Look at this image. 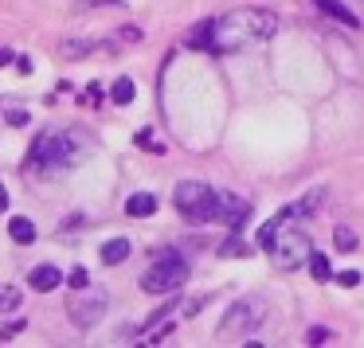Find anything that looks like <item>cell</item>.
Returning a JSON list of instances; mask_svg holds the SVG:
<instances>
[{
	"label": "cell",
	"mask_w": 364,
	"mask_h": 348,
	"mask_svg": "<svg viewBox=\"0 0 364 348\" xmlns=\"http://www.w3.org/2000/svg\"><path fill=\"white\" fill-rule=\"evenodd\" d=\"M278 32V16L270 9H231L215 20V36H212V51H243L255 43L270 40Z\"/></svg>",
	"instance_id": "cell-1"
},
{
	"label": "cell",
	"mask_w": 364,
	"mask_h": 348,
	"mask_svg": "<svg viewBox=\"0 0 364 348\" xmlns=\"http://www.w3.org/2000/svg\"><path fill=\"white\" fill-rule=\"evenodd\" d=\"M247 215H251V204L239 196H231V192L223 188H212V196L204 200V204L196 207V212L188 215V219L196 223H228V227H243Z\"/></svg>",
	"instance_id": "cell-2"
},
{
	"label": "cell",
	"mask_w": 364,
	"mask_h": 348,
	"mask_svg": "<svg viewBox=\"0 0 364 348\" xmlns=\"http://www.w3.org/2000/svg\"><path fill=\"white\" fill-rule=\"evenodd\" d=\"M188 282V262L176 259V254H161L149 270L141 274V290L153 298H165V293H181V286Z\"/></svg>",
	"instance_id": "cell-3"
},
{
	"label": "cell",
	"mask_w": 364,
	"mask_h": 348,
	"mask_svg": "<svg viewBox=\"0 0 364 348\" xmlns=\"http://www.w3.org/2000/svg\"><path fill=\"white\" fill-rule=\"evenodd\" d=\"M262 321H267V301H262V298H239V301H231V305H228V313H223L215 337H220V340L247 337V332H255Z\"/></svg>",
	"instance_id": "cell-4"
},
{
	"label": "cell",
	"mask_w": 364,
	"mask_h": 348,
	"mask_svg": "<svg viewBox=\"0 0 364 348\" xmlns=\"http://www.w3.org/2000/svg\"><path fill=\"white\" fill-rule=\"evenodd\" d=\"M270 262H274V270H298L301 262H309V254H314V243H309L306 231H294L290 223H282V231H278V239L267 246Z\"/></svg>",
	"instance_id": "cell-5"
},
{
	"label": "cell",
	"mask_w": 364,
	"mask_h": 348,
	"mask_svg": "<svg viewBox=\"0 0 364 348\" xmlns=\"http://www.w3.org/2000/svg\"><path fill=\"white\" fill-rule=\"evenodd\" d=\"M87 153V141H82L75 129H63V134H51L48 137V153H43V165L48 168H71L82 161Z\"/></svg>",
	"instance_id": "cell-6"
},
{
	"label": "cell",
	"mask_w": 364,
	"mask_h": 348,
	"mask_svg": "<svg viewBox=\"0 0 364 348\" xmlns=\"http://www.w3.org/2000/svg\"><path fill=\"white\" fill-rule=\"evenodd\" d=\"M87 290H90V286H87ZM87 290H79L82 298H75L71 305H67L75 329H95V325L106 317V298H102V293H87Z\"/></svg>",
	"instance_id": "cell-7"
},
{
	"label": "cell",
	"mask_w": 364,
	"mask_h": 348,
	"mask_svg": "<svg viewBox=\"0 0 364 348\" xmlns=\"http://www.w3.org/2000/svg\"><path fill=\"white\" fill-rule=\"evenodd\" d=\"M208 196H212V184H204V180H181L173 188V204H176V212H184V215H192Z\"/></svg>",
	"instance_id": "cell-8"
},
{
	"label": "cell",
	"mask_w": 364,
	"mask_h": 348,
	"mask_svg": "<svg viewBox=\"0 0 364 348\" xmlns=\"http://www.w3.org/2000/svg\"><path fill=\"white\" fill-rule=\"evenodd\" d=\"M314 4L325 12V16H333L337 24H345V28H360V24H364V16H360V12L348 9L345 0H314Z\"/></svg>",
	"instance_id": "cell-9"
},
{
	"label": "cell",
	"mask_w": 364,
	"mask_h": 348,
	"mask_svg": "<svg viewBox=\"0 0 364 348\" xmlns=\"http://www.w3.org/2000/svg\"><path fill=\"white\" fill-rule=\"evenodd\" d=\"M28 282H32V290L36 293H51L55 286H63V274H59L51 262H43V266H36L32 274H28Z\"/></svg>",
	"instance_id": "cell-10"
},
{
	"label": "cell",
	"mask_w": 364,
	"mask_h": 348,
	"mask_svg": "<svg viewBox=\"0 0 364 348\" xmlns=\"http://www.w3.org/2000/svg\"><path fill=\"white\" fill-rule=\"evenodd\" d=\"M126 212L134 215V219H145V215L157 212V196H153V192H137V196L126 200Z\"/></svg>",
	"instance_id": "cell-11"
},
{
	"label": "cell",
	"mask_w": 364,
	"mask_h": 348,
	"mask_svg": "<svg viewBox=\"0 0 364 348\" xmlns=\"http://www.w3.org/2000/svg\"><path fill=\"white\" fill-rule=\"evenodd\" d=\"M321 200H325V188H314L306 200H298V204L286 207V219H294V215H301V219H306V215H314L317 207H321Z\"/></svg>",
	"instance_id": "cell-12"
},
{
	"label": "cell",
	"mask_w": 364,
	"mask_h": 348,
	"mask_svg": "<svg viewBox=\"0 0 364 348\" xmlns=\"http://www.w3.org/2000/svg\"><path fill=\"white\" fill-rule=\"evenodd\" d=\"M9 235H12V243L28 246V243H36V223L24 219V215H16V219H9Z\"/></svg>",
	"instance_id": "cell-13"
},
{
	"label": "cell",
	"mask_w": 364,
	"mask_h": 348,
	"mask_svg": "<svg viewBox=\"0 0 364 348\" xmlns=\"http://www.w3.org/2000/svg\"><path fill=\"white\" fill-rule=\"evenodd\" d=\"M98 48H110V43H98V40H63L59 43V51H63L67 59H82V55H90V51H98Z\"/></svg>",
	"instance_id": "cell-14"
},
{
	"label": "cell",
	"mask_w": 364,
	"mask_h": 348,
	"mask_svg": "<svg viewBox=\"0 0 364 348\" xmlns=\"http://www.w3.org/2000/svg\"><path fill=\"white\" fill-rule=\"evenodd\" d=\"M129 251H134L129 239H110V243L102 246V262H106V266H118V262L129 259Z\"/></svg>",
	"instance_id": "cell-15"
},
{
	"label": "cell",
	"mask_w": 364,
	"mask_h": 348,
	"mask_svg": "<svg viewBox=\"0 0 364 348\" xmlns=\"http://www.w3.org/2000/svg\"><path fill=\"white\" fill-rule=\"evenodd\" d=\"M212 36H215V20H204V24H196L188 32V48H212Z\"/></svg>",
	"instance_id": "cell-16"
},
{
	"label": "cell",
	"mask_w": 364,
	"mask_h": 348,
	"mask_svg": "<svg viewBox=\"0 0 364 348\" xmlns=\"http://www.w3.org/2000/svg\"><path fill=\"white\" fill-rule=\"evenodd\" d=\"M309 274H314L317 282H333V266H329V259H325L321 251L309 254Z\"/></svg>",
	"instance_id": "cell-17"
},
{
	"label": "cell",
	"mask_w": 364,
	"mask_h": 348,
	"mask_svg": "<svg viewBox=\"0 0 364 348\" xmlns=\"http://www.w3.org/2000/svg\"><path fill=\"white\" fill-rule=\"evenodd\" d=\"M20 301H24V298H20L16 286H0V313H16Z\"/></svg>",
	"instance_id": "cell-18"
},
{
	"label": "cell",
	"mask_w": 364,
	"mask_h": 348,
	"mask_svg": "<svg viewBox=\"0 0 364 348\" xmlns=\"http://www.w3.org/2000/svg\"><path fill=\"white\" fill-rule=\"evenodd\" d=\"M110 98L118 106H129V102H134V79H118V82H114V90H110Z\"/></svg>",
	"instance_id": "cell-19"
},
{
	"label": "cell",
	"mask_w": 364,
	"mask_h": 348,
	"mask_svg": "<svg viewBox=\"0 0 364 348\" xmlns=\"http://www.w3.org/2000/svg\"><path fill=\"white\" fill-rule=\"evenodd\" d=\"M333 243H337V251H345V254L356 251V235L348 227H333Z\"/></svg>",
	"instance_id": "cell-20"
},
{
	"label": "cell",
	"mask_w": 364,
	"mask_h": 348,
	"mask_svg": "<svg viewBox=\"0 0 364 348\" xmlns=\"http://www.w3.org/2000/svg\"><path fill=\"white\" fill-rule=\"evenodd\" d=\"M141 40V28L137 24H126V28H118V36L110 40V48H122V43H137Z\"/></svg>",
	"instance_id": "cell-21"
},
{
	"label": "cell",
	"mask_w": 364,
	"mask_h": 348,
	"mask_svg": "<svg viewBox=\"0 0 364 348\" xmlns=\"http://www.w3.org/2000/svg\"><path fill=\"white\" fill-rule=\"evenodd\" d=\"M220 254L223 259H243V254H251V246H247L243 239H228V243L220 246Z\"/></svg>",
	"instance_id": "cell-22"
},
{
	"label": "cell",
	"mask_w": 364,
	"mask_h": 348,
	"mask_svg": "<svg viewBox=\"0 0 364 348\" xmlns=\"http://www.w3.org/2000/svg\"><path fill=\"white\" fill-rule=\"evenodd\" d=\"M48 137L51 134H40L32 141V153H28V161H32V165H43V153H48Z\"/></svg>",
	"instance_id": "cell-23"
},
{
	"label": "cell",
	"mask_w": 364,
	"mask_h": 348,
	"mask_svg": "<svg viewBox=\"0 0 364 348\" xmlns=\"http://www.w3.org/2000/svg\"><path fill=\"white\" fill-rule=\"evenodd\" d=\"M24 317H12V321H4L0 325V340H9V337H20V332H24Z\"/></svg>",
	"instance_id": "cell-24"
},
{
	"label": "cell",
	"mask_w": 364,
	"mask_h": 348,
	"mask_svg": "<svg viewBox=\"0 0 364 348\" xmlns=\"http://www.w3.org/2000/svg\"><path fill=\"white\" fill-rule=\"evenodd\" d=\"M67 286H75V290H87V286H90V274H87V266H75L71 274H67Z\"/></svg>",
	"instance_id": "cell-25"
},
{
	"label": "cell",
	"mask_w": 364,
	"mask_h": 348,
	"mask_svg": "<svg viewBox=\"0 0 364 348\" xmlns=\"http://www.w3.org/2000/svg\"><path fill=\"white\" fill-rule=\"evenodd\" d=\"M118 4L122 0H75V9H82V12L87 9H118Z\"/></svg>",
	"instance_id": "cell-26"
},
{
	"label": "cell",
	"mask_w": 364,
	"mask_h": 348,
	"mask_svg": "<svg viewBox=\"0 0 364 348\" xmlns=\"http://www.w3.org/2000/svg\"><path fill=\"white\" fill-rule=\"evenodd\" d=\"M333 282L345 286V290H353V286H360V274H356V270H341V274L333 278Z\"/></svg>",
	"instance_id": "cell-27"
},
{
	"label": "cell",
	"mask_w": 364,
	"mask_h": 348,
	"mask_svg": "<svg viewBox=\"0 0 364 348\" xmlns=\"http://www.w3.org/2000/svg\"><path fill=\"white\" fill-rule=\"evenodd\" d=\"M9 126H28V114L24 110H12L9 114Z\"/></svg>",
	"instance_id": "cell-28"
},
{
	"label": "cell",
	"mask_w": 364,
	"mask_h": 348,
	"mask_svg": "<svg viewBox=\"0 0 364 348\" xmlns=\"http://www.w3.org/2000/svg\"><path fill=\"white\" fill-rule=\"evenodd\" d=\"M16 67H20V75H32V59H28V55H20Z\"/></svg>",
	"instance_id": "cell-29"
},
{
	"label": "cell",
	"mask_w": 364,
	"mask_h": 348,
	"mask_svg": "<svg viewBox=\"0 0 364 348\" xmlns=\"http://www.w3.org/2000/svg\"><path fill=\"white\" fill-rule=\"evenodd\" d=\"M137 145H149V149H161V145L153 141V134H137Z\"/></svg>",
	"instance_id": "cell-30"
},
{
	"label": "cell",
	"mask_w": 364,
	"mask_h": 348,
	"mask_svg": "<svg viewBox=\"0 0 364 348\" xmlns=\"http://www.w3.org/2000/svg\"><path fill=\"white\" fill-rule=\"evenodd\" d=\"M98 94H102V87H90V90H87V102L98 106Z\"/></svg>",
	"instance_id": "cell-31"
},
{
	"label": "cell",
	"mask_w": 364,
	"mask_h": 348,
	"mask_svg": "<svg viewBox=\"0 0 364 348\" xmlns=\"http://www.w3.org/2000/svg\"><path fill=\"white\" fill-rule=\"evenodd\" d=\"M9 63H16V55L12 51H0V67H9Z\"/></svg>",
	"instance_id": "cell-32"
},
{
	"label": "cell",
	"mask_w": 364,
	"mask_h": 348,
	"mask_svg": "<svg viewBox=\"0 0 364 348\" xmlns=\"http://www.w3.org/2000/svg\"><path fill=\"white\" fill-rule=\"evenodd\" d=\"M0 212H9V192L0 188Z\"/></svg>",
	"instance_id": "cell-33"
}]
</instances>
